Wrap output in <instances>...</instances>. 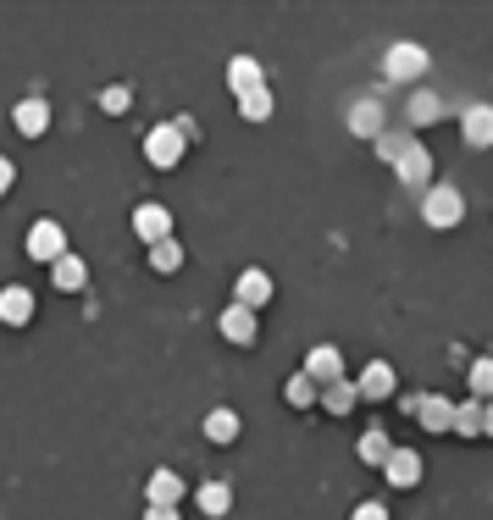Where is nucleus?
I'll return each mask as SVG.
<instances>
[{"mask_svg": "<svg viewBox=\"0 0 493 520\" xmlns=\"http://www.w3.org/2000/svg\"><path fill=\"white\" fill-rule=\"evenodd\" d=\"M194 139V122L178 117V122H161V128L145 133V161L156 166V172H172V166H183V150H189Z\"/></svg>", "mask_w": 493, "mask_h": 520, "instance_id": "nucleus-1", "label": "nucleus"}, {"mask_svg": "<svg viewBox=\"0 0 493 520\" xmlns=\"http://www.w3.org/2000/svg\"><path fill=\"white\" fill-rule=\"evenodd\" d=\"M421 216H427V227H460V216H466V200H460V189H427V200H421Z\"/></svg>", "mask_w": 493, "mask_h": 520, "instance_id": "nucleus-2", "label": "nucleus"}, {"mask_svg": "<svg viewBox=\"0 0 493 520\" xmlns=\"http://www.w3.org/2000/svg\"><path fill=\"white\" fill-rule=\"evenodd\" d=\"M61 255H67V233H61V222H34V227H28V260L56 266Z\"/></svg>", "mask_w": 493, "mask_h": 520, "instance_id": "nucleus-3", "label": "nucleus"}, {"mask_svg": "<svg viewBox=\"0 0 493 520\" xmlns=\"http://www.w3.org/2000/svg\"><path fill=\"white\" fill-rule=\"evenodd\" d=\"M133 233H139V244H167L172 238V211L167 205H139V211H133Z\"/></svg>", "mask_w": 493, "mask_h": 520, "instance_id": "nucleus-4", "label": "nucleus"}, {"mask_svg": "<svg viewBox=\"0 0 493 520\" xmlns=\"http://www.w3.org/2000/svg\"><path fill=\"white\" fill-rule=\"evenodd\" d=\"M305 377H311L316 388H333V382H344V355H338L333 343H316L311 355H305Z\"/></svg>", "mask_w": 493, "mask_h": 520, "instance_id": "nucleus-5", "label": "nucleus"}, {"mask_svg": "<svg viewBox=\"0 0 493 520\" xmlns=\"http://www.w3.org/2000/svg\"><path fill=\"white\" fill-rule=\"evenodd\" d=\"M421 432H433V438H449L455 432V404L444 393H421V410H416Z\"/></svg>", "mask_w": 493, "mask_h": 520, "instance_id": "nucleus-6", "label": "nucleus"}, {"mask_svg": "<svg viewBox=\"0 0 493 520\" xmlns=\"http://www.w3.org/2000/svg\"><path fill=\"white\" fill-rule=\"evenodd\" d=\"M383 482L410 493V487L421 482V454L416 449H394V454H388V465H383Z\"/></svg>", "mask_w": 493, "mask_h": 520, "instance_id": "nucleus-7", "label": "nucleus"}, {"mask_svg": "<svg viewBox=\"0 0 493 520\" xmlns=\"http://www.w3.org/2000/svg\"><path fill=\"white\" fill-rule=\"evenodd\" d=\"M233 305H244V310L272 305V277H266L261 266H250V272L239 277V288H233Z\"/></svg>", "mask_w": 493, "mask_h": 520, "instance_id": "nucleus-8", "label": "nucleus"}, {"mask_svg": "<svg viewBox=\"0 0 493 520\" xmlns=\"http://www.w3.org/2000/svg\"><path fill=\"white\" fill-rule=\"evenodd\" d=\"M394 172H399V183H405V189H427V178H433V155L421 150V144H410V150L394 161Z\"/></svg>", "mask_w": 493, "mask_h": 520, "instance_id": "nucleus-9", "label": "nucleus"}, {"mask_svg": "<svg viewBox=\"0 0 493 520\" xmlns=\"http://www.w3.org/2000/svg\"><path fill=\"white\" fill-rule=\"evenodd\" d=\"M217 327H222V338L228 343H239V349H250L255 343V310H244V305H228L217 316Z\"/></svg>", "mask_w": 493, "mask_h": 520, "instance_id": "nucleus-10", "label": "nucleus"}, {"mask_svg": "<svg viewBox=\"0 0 493 520\" xmlns=\"http://www.w3.org/2000/svg\"><path fill=\"white\" fill-rule=\"evenodd\" d=\"M145 504H156V509H183V476H178V471H156V476H150V487H145Z\"/></svg>", "mask_w": 493, "mask_h": 520, "instance_id": "nucleus-11", "label": "nucleus"}, {"mask_svg": "<svg viewBox=\"0 0 493 520\" xmlns=\"http://www.w3.org/2000/svg\"><path fill=\"white\" fill-rule=\"evenodd\" d=\"M383 67H388V78H399V83L421 78V72H427V50H421V45H394Z\"/></svg>", "mask_w": 493, "mask_h": 520, "instance_id": "nucleus-12", "label": "nucleus"}, {"mask_svg": "<svg viewBox=\"0 0 493 520\" xmlns=\"http://www.w3.org/2000/svg\"><path fill=\"white\" fill-rule=\"evenodd\" d=\"M228 89H233V95H255V89H266V78H261V61H255V56H233L228 61Z\"/></svg>", "mask_w": 493, "mask_h": 520, "instance_id": "nucleus-13", "label": "nucleus"}, {"mask_svg": "<svg viewBox=\"0 0 493 520\" xmlns=\"http://www.w3.org/2000/svg\"><path fill=\"white\" fill-rule=\"evenodd\" d=\"M361 399H366V404L394 399V366H388V360H372V366L361 371Z\"/></svg>", "mask_w": 493, "mask_h": 520, "instance_id": "nucleus-14", "label": "nucleus"}, {"mask_svg": "<svg viewBox=\"0 0 493 520\" xmlns=\"http://www.w3.org/2000/svg\"><path fill=\"white\" fill-rule=\"evenodd\" d=\"M0 321H6V327H23V321H34V294H28L23 283L0 288Z\"/></svg>", "mask_w": 493, "mask_h": 520, "instance_id": "nucleus-15", "label": "nucleus"}, {"mask_svg": "<svg viewBox=\"0 0 493 520\" xmlns=\"http://www.w3.org/2000/svg\"><path fill=\"white\" fill-rule=\"evenodd\" d=\"M12 122H17V133H23V139H39V133L50 128V100H23V106L12 111Z\"/></svg>", "mask_w": 493, "mask_h": 520, "instance_id": "nucleus-16", "label": "nucleus"}, {"mask_svg": "<svg viewBox=\"0 0 493 520\" xmlns=\"http://www.w3.org/2000/svg\"><path fill=\"white\" fill-rule=\"evenodd\" d=\"M460 133H466L471 150H488L493 144V106H471L466 117H460Z\"/></svg>", "mask_w": 493, "mask_h": 520, "instance_id": "nucleus-17", "label": "nucleus"}, {"mask_svg": "<svg viewBox=\"0 0 493 520\" xmlns=\"http://www.w3.org/2000/svg\"><path fill=\"white\" fill-rule=\"evenodd\" d=\"M50 283H56L61 294H78V288L89 283V266H84L78 255H61L56 266H50Z\"/></svg>", "mask_w": 493, "mask_h": 520, "instance_id": "nucleus-18", "label": "nucleus"}, {"mask_svg": "<svg viewBox=\"0 0 493 520\" xmlns=\"http://www.w3.org/2000/svg\"><path fill=\"white\" fill-rule=\"evenodd\" d=\"M194 504H200V515L222 520V515L233 509V487H228V482H205L200 493H194Z\"/></svg>", "mask_w": 493, "mask_h": 520, "instance_id": "nucleus-19", "label": "nucleus"}, {"mask_svg": "<svg viewBox=\"0 0 493 520\" xmlns=\"http://www.w3.org/2000/svg\"><path fill=\"white\" fill-rule=\"evenodd\" d=\"M322 404L333 415H349L355 404H361V382H333V388H322Z\"/></svg>", "mask_w": 493, "mask_h": 520, "instance_id": "nucleus-20", "label": "nucleus"}, {"mask_svg": "<svg viewBox=\"0 0 493 520\" xmlns=\"http://www.w3.org/2000/svg\"><path fill=\"white\" fill-rule=\"evenodd\" d=\"M205 438H211V443H233V438H239V415H233V410H211V415H205Z\"/></svg>", "mask_w": 493, "mask_h": 520, "instance_id": "nucleus-21", "label": "nucleus"}, {"mask_svg": "<svg viewBox=\"0 0 493 520\" xmlns=\"http://www.w3.org/2000/svg\"><path fill=\"white\" fill-rule=\"evenodd\" d=\"M455 438H482V399L455 404Z\"/></svg>", "mask_w": 493, "mask_h": 520, "instance_id": "nucleus-22", "label": "nucleus"}, {"mask_svg": "<svg viewBox=\"0 0 493 520\" xmlns=\"http://www.w3.org/2000/svg\"><path fill=\"white\" fill-rule=\"evenodd\" d=\"M466 388H471V399L493 404V360H471V371H466Z\"/></svg>", "mask_w": 493, "mask_h": 520, "instance_id": "nucleus-23", "label": "nucleus"}, {"mask_svg": "<svg viewBox=\"0 0 493 520\" xmlns=\"http://www.w3.org/2000/svg\"><path fill=\"white\" fill-rule=\"evenodd\" d=\"M355 454H361V465H388V454H394V443H388L383 432H361V443H355Z\"/></svg>", "mask_w": 493, "mask_h": 520, "instance_id": "nucleus-24", "label": "nucleus"}, {"mask_svg": "<svg viewBox=\"0 0 493 520\" xmlns=\"http://www.w3.org/2000/svg\"><path fill=\"white\" fill-rule=\"evenodd\" d=\"M283 393H289V404H294V410H311V404L322 399V388H316V382L305 377V371H300V377H289V388H283Z\"/></svg>", "mask_w": 493, "mask_h": 520, "instance_id": "nucleus-25", "label": "nucleus"}, {"mask_svg": "<svg viewBox=\"0 0 493 520\" xmlns=\"http://www.w3.org/2000/svg\"><path fill=\"white\" fill-rule=\"evenodd\" d=\"M239 111H244V122H266V117H272V83H266V89H255V95H244Z\"/></svg>", "mask_w": 493, "mask_h": 520, "instance_id": "nucleus-26", "label": "nucleus"}, {"mask_svg": "<svg viewBox=\"0 0 493 520\" xmlns=\"http://www.w3.org/2000/svg\"><path fill=\"white\" fill-rule=\"evenodd\" d=\"M150 266H156V272H178V266H183L178 238H167V244H156V249H150Z\"/></svg>", "mask_w": 493, "mask_h": 520, "instance_id": "nucleus-27", "label": "nucleus"}, {"mask_svg": "<svg viewBox=\"0 0 493 520\" xmlns=\"http://www.w3.org/2000/svg\"><path fill=\"white\" fill-rule=\"evenodd\" d=\"M349 128H355V133H383V122H377V106H361L355 117H349Z\"/></svg>", "mask_w": 493, "mask_h": 520, "instance_id": "nucleus-28", "label": "nucleus"}, {"mask_svg": "<svg viewBox=\"0 0 493 520\" xmlns=\"http://www.w3.org/2000/svg\"><path fill=\"white\" fill-rule=\"evenodd\" d=\"M100 111H111V117H117V111H128V89H122V83H111L106 95H100Z\"/></svg>", "mask_w": 493, "mask_h": 520, "instance_id": "nucleus-29", "label": "nucleus"}, {"mask_svg": "<svg viewBox=\"0 0 493 520\" xmlns=\"http://www.w3.org/2000/svg\"><path fill=\"white\" fill-rule=\"evenodd\" d=\"M12 183H17V166L6 161V155H0V200H6V194H12Z\"/></svg>", "mask_w": 493, "mask_h": 520, "instance_id": "nucleus-30", "label": "nucleus"}, {"mask_svg": "<svg viewBox=\"0 0 493 520\" xmlns=\"http://www.w3.org/2000/svg\"><path fill=\"white\" fill-rule=\"evenodd\" d=\"M349 520H388V509L383 504H355V515Z\"/></svg>", "mask_w": 493, "mask_h": 520, "instance_id": "nucleus-31", "label": "nucleus"}, {"mask_svg": "<svg viewBox=\"0 0 493 520\" xmlns=\"http://www.w3.org/2000/svg\"><path fill=\"white\" fill-rule=\"evenodd\" d=\"M145 520H183V509H156V504H145Z\"/></svg>", "mask_w": 493, "mask_h": 520, "instance_id": "nucleus-32", "label": "nucleus"}, {"mask_svg": "<svg viewBox=\"0 0 493 520\" xmlns=\"http://www.w3.org/2000/svg\"><path fill=\"white\" fill-rule=\"evenodd\" d=\"M482 438H493V404H482Z\"/></svg>", "mask_w": 493, "mask_h": 520, "instance_id": "nucleus-33", "label": "nucleus"}]
</instances>
